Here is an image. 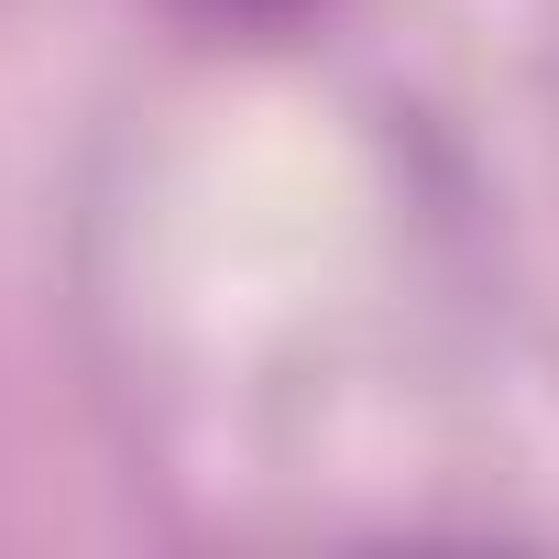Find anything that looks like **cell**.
<instances>
[{
    "label": "cell",
    "instance_id": "cell-1",
    "mask_svg": "<svg viewBox=\"0 0 559 559\" xmlns=\"http://www.w3.org/2000/svg\"><path fill=\"white\" fill-rule=\"evenodd\" d=\"M198 12H219V23H252V34H274V23L319 12V0H198Z\"/></svg>",
    "mask_w": 559,
    "mask_h": 559
}]
</instances>
